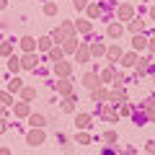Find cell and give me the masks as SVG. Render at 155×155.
<instances>
[{
	"label": "cell",
	"mask_w": 155,
	"mask_h": 155,
	"mask_svg": "<svg viewBox=\"0 0 155 155\" xmlns=\"http://www.w3.org/2000/svg\"><path fill=\"white\" fill-rule=\"evenodd\" d=\"M41 140H44V134H41V132H28V142H31V145H39Z\"/></svg>",
	"instance_id": "1"
},
{
	"label": "cell",
	"mask_w": 155,
	"mask_h": 155,
	"mask_svg": "<svg viewBox=\"0 0 155 155\" xmlns=\"http://www.w3.org/2000/svg\"><path fill=\"white\" fill-rule=\"evenodd\" d=\"M21 65H23V67H34V65H36V57H34V54H26V57L21 60Z\"/></svg>",
	"instance_id": "2"
},
{
	"label": "cell",
	"mask_w": 155,
	"mask_h": 155,
	"mask_svg": "<svg viewBox=\"0 0 155 155\" xmlns=\"http://www.w3.org/2000/svg\"><path fill=\"white\" fill-rule=\"evenodd\" d=\"M21 44H23V49H26V52H31L34 49V39L26 36V39H21Z\"/></svg>",
	"instance_id": "3"
},
{
	"label": "cell",
	"mask_w": 155,
	"mask_h": 155,
	"mask_svg": "<svg viewBox=\"0 0 155 155\" xmlns=\"http://www.w3.org/2000/svg\"><path fill=\"white\" fill-rule=\"evenodd\" d=\"M18 67H21V62H18L16 57H11V60H8V70H11V72H16Z\"/></svg>",
	"instance_id": "4"
},
{
	"label": "cell",
	"mask_w": 155,
	"mask_h": 155,
	"mask_svg": "<svg viewBox=\"0 0 155 155\" xmlns=\"http://www.w3.org/2000/svg\"><path fill=\"white\" fill-rule=\"evenodd\" d=\"M96 83H98V78H93V75H85V85H91V88H93Z\"/></svg>",
	"instance_id": "5"
},
{
	"label": "cell",
	"mask_w": 155,
	"mask_h": 155,
	"mask_svg": "<svg viewBox=\"0 0 155 155\" xmlns=\"http://www.w3.org/2000/svg\"><path fill=\"white\" fill-rule=\"evenodd\" d=\"M41 122H44L41 116H31V124H36V127H41Z\"/></svg>",
	"instance_id": "6"
},
{
	"label": "cell",
	"mask_w": 155,
	"mask_h": 155,
	"mask_svg": "<svg viewBox=\"0 0 155 155\" xmlns=\"http://www.w3.org/2000/svg\"><path fill=\"white\" fill-rule=\"evenodd\" d=\"M3 129H5V122H0V132H3Z\"/></svg>",
	"instance_id": "7"
},
{
	"label": "cell",
	"mask_w": 155,
	"mask_h": 155,
	"mask_svg": "<svg viewBox=\"0 0 155 155\" xmlns=\"http://www.w3.org/2000/svg\"><path fill=\"white\" fill-rule=\"evenodd\" d=\"M3 5H5V0H0V8H3Z\"/></svg>",
	"instance_id": "8"
}]
</instances>
